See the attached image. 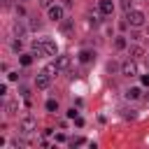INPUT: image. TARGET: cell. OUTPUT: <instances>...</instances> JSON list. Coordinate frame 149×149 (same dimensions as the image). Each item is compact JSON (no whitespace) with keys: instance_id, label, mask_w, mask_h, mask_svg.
Wrapping results in <instances>:
<instances>
[{"instance_id":"16","label":"cell","mask_w":149,"mask_h":149,"mask_svg":"<svg viewBox=\"0 0 149 149\" xmlns=\"http://www.w3.org/2000/svg\"><path fill=\"white\" fill-rule=\"evenodd\" d=\"M26 35V26L23 23H14V37H23Z\"/></svg>"},{"instance_id":"26","label":"cell","mask_w":149,"mask_h":149,"mask_svg":"<svg viewBox=\"0 0 149 149\" xmlns=\"http://www.w3.org/2000/svg\"><path fill=\"white\" fill-rule=\"evenodd\" d=\"M40 28V21H30V30H37Z\"/></svg>"},{"instance_id":"25","label":"cell","mask_w":149,"mask_h":149,"mask_svg":"<svg viewBox=\"0 0 149 149\" xmlns=\"http://www.w3.org/2000/svg\"><path fill=\"white\" fill-rule=\"evenodd\" d=\"M140 81H142V86H149V74H142Z\"/></svg>"},{"instance_id":"21","label":"cell","mask_w":149,"mask_h":149,"mask_svg":"<svg viewBox=\"0 0 149 149\" xmlns=\"http://www.w3.org/2000/svg\"><path fill=\"white\" fill-rule=\"evenodd\" d=\"M40 5H42L44 9H49L51 5H56V0H40Z\"/></svg>"},{"instance_id":"3","label":"cell","mask_w":149,"mask_h":149,"mask_svg":"<svg viewBox=\"0 0 149 149\" xmlns=\"http://www.w3.org/2000/svg\"><path fill=\"white\" fill-rule=\"evenodd\" d=\"M51 72H47V70H42V72H37V77H35V86H37V91H47L49 86H51Z\"/></svg>"},{"instance_id":"17","label":"cell","mask_w":149,"mask_h":149,"mask_svg":"<svg viewBox=\"0 0 149 149\" xmlns=\"http://www.w3.org/2000/svg\"><path fill=\"white\" fill-rule=\"evenodd\" d=\"M44 107H47V112H58V100H54V98H51V100H47V105H44Z\"/></svg>"},{"instance_id":"2","label":"cell","mask_w":149,"mask_h":149,"mask_svg":"<svg viewBox=\"0 0 149 149\" xmlns=\"http://www.w3.org/2000/svg\"><path fill=\"white\" fill-rule=\"evenodd\" d=\"M19 130H21V135L35 133V130H37V119H35V116H23L21 123H19Z\"/></svg>"},{"instance_id":"27","label":"cell","mask_w":149,"mask_h":149,"mask_svg":"<svg viewBox=\"0 0 149 149\" xmlns=\"http://www.w3.org/2000/svg\"><path fill=\"white\" fill-rule=\"evenodd\" d=\"M68 116H70V119H74V116H79V114H77V109H74V107H72V109H70V112H68Z\"/></svg>"},{"instance_id":"20","label":"cell","mask_w":149,"mask_h":149,"mask_svg":"<svg viewBox=\"0 0 149 149\" xmlns=\"http://www.w3.org/2000/svg\"><path fill=\"white\" fill-rule=\"evenodd\" d=\"M121 7H123V12H130V9H133L130 0H121Z\"/></svg>"},{"instance_id":"15","label":"cell","mask_w":149,"mask_h":149,"mask_svg":"<svg viewBox=\"0 0 149 149\" xmlns=\"http://www.w3.org/2000/svg\"><path fill=\"white\" fill-rule=\"evenodd\" d=\"M33 58H35L33 54H21V56H19V63H21L23 68H28V65L33 63Z\"/></svg>"},{"instance_id":"9","label":"cell","mask_w":149,"mask_h":149,"mask_svg":"<svg viewBox=\"0 0 149 149\" xmlns=\"http://www.w3.org/2000/svg\"><path fill=\"white\" fill-rule=\"evenodd\" d=\"M42 44H44V51H47V56H58V47H56V42H54V40H49V37H42Z\"/></svg>"},{"instance_id":"28","label":"cell","mask_w":149,"mask_h":149,"mask_svg":"<svg viewBox=\"0 0 149 149\" xmlns=\"http://www.w3.org/2000/svg\"><path fill=\"white\" fill-rule=\"evenodd\" d=\"M21 2H30V0H21Z\"/></svg>"},{"instance_id":"11","label":"cell","mask_w":149,"mask_h":149,"mask_svg":"<svg viewBox=\"0 0 149 149\" xmlns=\"http://www.w3.org/2000/svg\"><path fill=\"white\" fill-rule=\"evenodd\" d=\"M95 58V51H88V49H81L79 54H77V61L79 63H91Z\"/></svg>"},{"instance_id":"24","label":"cell","mask_w":149,"mask_h":149,"mask_svg":"<svg viewBox=\"0 0 149 149\" xmlns=\"http://www.w3.org/2000/svg\"><path fill=\"white\" fill-rule=\"evenodd\" d=\"M7 79H9V81H16V79H19V72H9Z\"/></svg>"},{"instance_id":"5","label":"cell","mask_w":149,"mask_h":149,"mask_svg":"<svg viewBox=\"0 0 149 149\" xmlns=\"http://www.w3.org/2000/svg\"><path fill=\"white\" fill-rule=\"evenodd\" d=\"M121 74H126V77H137V61H135V58L123 61V63H121Z\"/></svg>"},{"instance_id":"23","label":"cell","mask_w":149,"mask_h":149,"mask_svg":"<svg viewBox=\"0 0 149 149\" xmlns=\"http://www.w3.org/2000/svg\"><path fill=\"white\" fill-rule=\"evenodd\" d=\"M16 14H19V16H26V9H23V5H16Z\"/></svg>"},{"instance_id":"10","label":"cell","mask_w":149,"mask_h":149,"mask_svg":"<svg viewBox=\"0 0 149 149\" xmlns=\"http://www.w3.org/2000/svg\"><path fill=\"white\" fill-rule=\"evenodd\" d=\"M128 56L135 58V61H140V58L144 56V49H142L140 44H130V47H128Z\"/></svg>"},{"instance_id":"14","label":"cell","mask_w":149,"mask_h":149,"mask_svg":"<svg viewBox=\"0 0 149 149\" xmlns=\"http://www.w3.org/2000/svg\"><path fill=\"white\" fill-rule=\"evenodd\" d=\"M140 95H142V88H140V86H133V88L126 91V98H128V100H137Z\"/></svg>"},{"instance_id":"13","label":"cell","mask_w":149,"mask_h":149,"mask_svg":"<svg viewBox=\"0 0 149 149\" xmlns=\"http://www.w3.org/2000/svg\"><path fill=\"white\" fill-rule=\"evenodd\" d=\"M72 30H74V23H72L70 19H63V21H61V33H63V35H70Z\"/></svg>"},{"instance_id":"4","label":"cell","mask_w":149,"mask_h":149,"mask_svg":"<svg viewBox=\"0 0 149 149\" xmlns=\"http://www.w3.org/2000/svg\"><path fill=\"white\" fill-rule=\"evenodd\" d=\"M47 14H49V19H51L54 23H61V21L65 19V7H63V5H51V7L47 9Z\"/></svg>"},{"instance_id":"1","label":"cell","mask_w":149,"mask_h":149,"mask_svg":"<svg viewBox=\"0 0 149 149\" xmlns=\"http://www.w3.org/2000/svg\"><path fill=\"white\" fill-rule=\"evenodd\" d=\"M144 21H147V16H144L142 9H130V12H126V23H128L130 28H142Z\"/></svg>"},{"instance_id":"18","label":"cell","mask_w":149,"mask_h":149,"mask_svg":"<svg viewBox=\"0 0 149 149\" xmlns=\"http://www.w3.org/2000/svg\"><path fill=\"white\" fill-rule=\"evenodd\" d=\"M114 47H116V49H126V47H128V42H126V37H121V35H119V37L114 40Z\"/></svg>"},{"instance_id":"8","label":"cell","mask_w":149,"mask_h":149,"mask_svg":"<svg viewBox=\"0 0 149 149\" xmlns=\"http://www.w3.org/2000/svg\"><path fill=\"white\" fill-rule=\"evenodd\" d=\"M70 63H72V58H70V56H56V61H54V65H56V70H58V72H65V70L70 68Z\"/></svg>"},{"instance_id":"7","label":"cell","mask_w":149,"mask_h":149,"mask_svg":"<svg viewBox=\"0 0 149 149\" xmlns=\"http://www.w3.org/2000/svg\"><path fill=\"white\" fill-rule=\"evenodd\" d=\"M98 12H100L102 16H112V14H114V2H112V0H100V2H98Z\"/></svg>"},{"instance_id":"6","label":"cell","mask_w":149,"mask_h":149,"mask_svg":"<svg viewBox=\"0 0 149 149\" xmlns=\"http://www.w3.org/2000/svg\"><path fill=\"white\" fill-rule=\"evenodd\" d=\"M30 54H33L35 58H42V56H47V51H44V44H42V40H33V42H30Z\"/></svg>"},{"instance_id":"19","label":"cell","mask_w":149,"mask_h":149,"mask_svg":"<svg viewBox=\"0 0 149 149\" xmlns=\"http://www.w3.org/2000/svg\"><path fill=\"white\" fill-rule=\"evenodd\" d=\"M12 49H14V51H21V49H23V42H21V37H16V40L12 42Z\"/></svg>"},{"instance_id":"22","label":"cell","mask_w":149,"mask_h":149,"mask_svg":"<svg viewBox=\"0 0 149 149\" xmlns=\"http://www.w3.org/2000/svg\"><path fill=\"white\" fill-rule=\"evenodd\" d=\"M70 144H72V147H79V144H84V137H74V140H70Z\"/></svg>"},{"instance_id":"12","label":"cell","mask_w":149,"mask_h":149,"mask_svg":"<svg viewBox=\"0 0 149 149\" xmlns=\"http://www.w3.org/2000/svg\"><path fill=\"white\" fill-rule=\"evenodd\" d=\"M5 112H7V116H16L19 114V100H7L5 102Z\"/></svg>"}]
</instances>
